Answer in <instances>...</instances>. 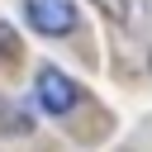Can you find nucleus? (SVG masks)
Here are the masks:
<instances>
[{
  "instance_id": "obj_3",
  "label": "nucleus",
  "mask_w": 152,
  "mask_h": 152,
  "mask_svg": "<svg viewBox=\"0 0 152 152\" xmlns=\"http://www.w3.org/2000/svg\"><path fill=\"white\" fill-rule=\"evenodd\" d=\"M95 5H100L109 19H128V0H95Z\"/></svg>"
},
{
  "instance_id": "obj_1",
  "label": "nucleus",
  "mask_w": 152,
  "mask_h": 152,
  "mask_svg": "<svg viewBox=\"0 0 152 152\" xmlns=\"http://www.w3.org/2000/svg\"><path fill=\"white\" fill-rule=\"evenodd\" d=\"M33 95H38V109H43V114H52V119L71 114V109H76V100H81L76 81H71V76H62L57 66H38V76H33Z\"/></svg>"
},
{
  "instance_id": "obj_2",
  "label": "nucleus",
  "mask_w": 152,
  "mask_h": 152,
  "mask_svg": "<svg viewBox=\"0 0 152 152\" xmlns=\"http://www.w3.org/2000/svg\"><path fill=\"white\" fill-rule=\"evenodd\" d=\"M24 19L43 38H62L76 28V0H24Z\"/></svg>"
}]
</instances>
